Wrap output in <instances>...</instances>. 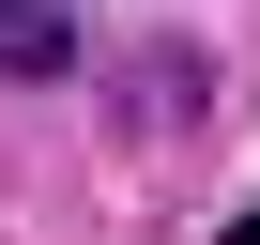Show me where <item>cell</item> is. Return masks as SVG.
I'll return each mask as SVG.
<instances>
[{
	"label": "cell",
	"mask_w": 260,
	"mask_h": 245,
	"mask_svg": "<svg viewBox=\"0 0 260 245\" xmlns=\"http://www.w3.org/2000/svg\"><path fill=\"white\" fill-rule=\"evenodd\" d=\"M0 77H16V92L77 77V0H0Z\"/></svg>",
	"instance_id": "cell-1"
},
{
	"label": "cell",
	"mask_w": 260,
	"mask_h": 245,
	"mask_svg": "<svg viewBox=\"0 0 260 245\" xmlns=\"http://www.w3.org/2000/svg\"><path fill=\"white\" fill-rule=\"evenodd\" d=\"M214 245H260V215H230V230H214Z\"/></svg>",
	"instance_id": "cell-2"
}]
</instances>
